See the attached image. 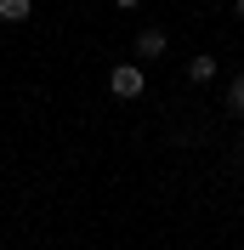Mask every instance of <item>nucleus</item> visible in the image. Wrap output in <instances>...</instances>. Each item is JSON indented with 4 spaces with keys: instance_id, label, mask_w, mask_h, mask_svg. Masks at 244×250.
<instances>
[{
    "instance_id": "obj_1",
    "label": "nucleus",
    "mask_w": 244,
    "mask_h": 250,
    "mask_svg": "<svg viewBox=\"0 0 244 250\" xmlns=\"http://www.w3.org/2000/svg\"><path fill=\"white\" fill-rule=\"evenodd\" d=\"M108 91H114V97H125V103H131V97H142V68H137V62H120V68H108Z\"/></svg>"
},
{
    "instance_id": "obj_2",
    "label": "nucleus",
    "mask_w": 244,
    "mask_h": 250,
    "mask_svg": "<svg viewBox=\"0 0 244 250\" xmlns=\"http://www.w3.org/2000/svg\"><path fill=\"white\" fill-rule=\"evenodd\" d=\"M159 51H165V34H159V29H142L137 34V57H159Z\"/></svg>"
},
{
    "instance_id": "obj_3",
    "label": "nucleus",
    "mask_w": 244,
    "mask_h": 250,
    "mask_svg": "<svg viewBox=\"0 0 244 250\" xmlns=\"http://www.w3.org/2000/svg\"><path fill=\"white\" fill-rule=\"evenodd\" d=\"M29 0H0V23H29Z\"/></svg>"
},
{
    "instance_id": "obj_4",
    "label": "nucleus",
    "mask_w": 244,
    "mask_h": 250,
    "mask_svg": "<svg viewBox=\"0 0 244 250\" xmlns=\"http://www.w3.org/2000/svg\"><path fill=\"white\" fill-rule=\"evenodd\" d=\"M187 80H199V85L216 80V57H193V62H187Z\"/></svg>"
},
{
    "instance_id": "obj_5",
    "label": "nucleus",
    "mask_w": 244,
    "mask_h": 250,
    "mask_svg": "<svg viewBox=\"0 0 244 250\" xmlns=\"http://www.w3.org/2000/svg\"><path fill=\"white\" fill-rule=\"evenodd\" d=\"M227 114H244V74L227 85Z\"/></svg>"
},
{
    "instance_id": "obj_6",
    "label": "nucleus",
    "mask_w": 244,
    "mask_h": 250,
    "mask_svg": "<svg viewBox=\"0 0 244 250\" xmlns=\"http://www.w3.org/2000/svg\"><path fill=\"white\" fill-rule=\"evenodd\" d=\"M120 6H137V0H120Z\"/></svg>"
},
{
    "instance_id": "obj_7",
    "label": "nucleus",
    "mask_w": 244,
    "mask_h": 250,
    "mask_svg": "<svg viewBox=\"0 0 244 250\" xmlns=\"http://www.w3.org/2000/svg\"><path fill=\"white\" fill-rule=\"evenodd\" d=\"M239 17H244V0H239Z\"/></svg>"
}]
</instances>
